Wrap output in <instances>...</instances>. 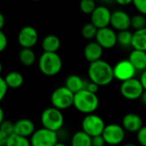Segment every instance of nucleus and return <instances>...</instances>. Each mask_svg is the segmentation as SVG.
<instances>
[{
	"instance_id": "nucleus-30",
	"label": "nucleus",
	"mask_w": 146,
	"mask_h": 146,
	"mask_svg": "<svg viewBox=\"0 0 146 146\" xmlns=\"http://www.w3.org/2000/svg\"><path fill=\"white\" fill-rule=\"evenodd\" d=\"M97 4L93 0H82L80 3V10L86 15H92L97 8Z\"/></svg>"
},
{
	"instance_id": "nucleus-10",
	"label": "nucleus",
	"mask_w": 146,
	"mask_h": 146,
	"mask_svg": "<svg viewBox=\"0 0 146 146\" xmlns=\"http://www.w3.org/2000/svg\"><path fill=\"white\" fill-rule=\"evenodd\" d=\"M38 40L37 30L32 26L23 27L18 33L17 42L22 49H32Z\"/></svg>"
},
{
	"instance_id": "nucleus-43",
	"label": "nucleus",
	"mask_w": 146,
	"mask_h": 146,
	"mask_svg": "<svg viewBox=\"0 0 146 146\" xmlns=\"http://www.w3.org/2000/svg\"><path fill=\"white\" fill-rule=\"evenodd\" d=\"M124 146H137L135 144H133V143H127L126 145Z\"/></svg>"
},
{
	"instance_id": "nucleus-2",
	"label": "nucleus",
	"mask_w": 146,
	"mask_h": 146,
	"mask_svg": "<svg viewBox=\"0 0 146 146\" xmlns=\"http://www.w3.org/2000/svg\"><path fill=\"white\" fill-rule=\"evenodd\" d=\"M99 106V99L97 94L92 93L87 90L74 94V107L80 113L87 115L93 114Z\"/></svg>"
},
{
	"instance_id": "nucleus-37",
	"label": "nucleus",
	"mask_w": 146,
	"mask_h": 146,
	"mask_svg": "<svg viewBox=\"0 0 146 146\" xmlns=\"http://www.w3.org/2000/svg\"><path fill=\"white\" fill-rule=\"evenodd\" d=\"M139 80H140L145 91H146V70L142 72V74L140 75V78H139Z\"/></svg>"
},
{
	"instance_id": "nucleus-17",
	"label": "nucleus",
	"mask_w": 146,
	"mask_h": 146,
	"mask_svg": "<svg viewBox=\"0 0 146 146\" xmlns=\"http://www.w3.org/2000/svg\"><path fill=\"white\" fill-rule=\"evenodd\" d=\"M104 53V49L96 41L89 42L84 49V56L89 63L101 60Z\"/></svg>"
},
{
	"instance_id": "nucleus-11",
	"label": "nucleus",
	"mask_w": 146,
	"mask_h": 146,
	"mask_svg": "<svg viewBox=\"0 0 146 146\" xmlns=\"http://www.w3.org/2000/svg\"><path fill=\"white\" fill-rule=\"evenodd\" d=\"M113 70L115 79L121 82L135 78V74L137 72L128 59H123L119 61L113 67Z\"/></svg>"
},
{
	"instance_id": "nucleus-42",
	"label": "nucleus",
	"mask_w": 146,
	"mask_h": 146,
	"mask_svg": "<svg viewBox=\"0 0 146 146\" xmlns=\"http://www.w3.org/2000/svg\"><path fill=\"white\" fill-rule=\"evenodd\" d=\"M55 146H67V145H65L64 143H62V142H58V143H57V144H56V145Z\"/></svg>"
},
{
	"instance_id": "nucleus-22",
	"label": "nucleus",
	"mask_w": 146,
	"mask_h": 146,
	"mask_svg": "<svg viewBox=\"0 0 146 146\" xmlns=\"http://www.w3.org/2000/svg\"><path fill=\"white\" fill-rule=\"evenodd\" d=\"M8 86L12 89H17L21 87L24 82V78L22 74L17 71H11L8 73L3 77Z\"/></svg>"
},
{
	"instance_id": "nucleus-15",
	"label": "nucleus",
	"mask_w": 146,
	"mask_h": 146,
	"mask_svg": "<svg viewBox=\"0 0 146 146\" xmlns=\"http://www.w3.org/2000/svg\"><path fill=\"white\" fill-rule=\"evenodd\" d=\"M121 126L128 133H138L143 127L142 118L135 113H128L122 118Z\"/></svg>"
},
{
	"instance_id": "nucleus-24",
	"label": "nucleus",
	"mask_w": 146,
	"mask_h": 146,
	"mask_svg": "<svg viewBox=\"0 0 146 146\" xmlns=\"http://www.w3.org/2000/svg\"><path fill=\"white\" fill-rule=\"evenodd\" d=\"M14 133V123L9 121L0 123V146H5L8 139Z\"/></svg>"
},
{
	"instance_id": "nucleus-19",
	"label": "nucleus",
	"mask_w": 146,
	"mask_h": 146,
	"mask_svg": "<svg viewBox=\"0 0 146 146\" xmlns=\"http://www.w3.org/2000/svg\"><path fill=\"white\" fill-rule=\"evenodd\" d=\"M86 81H85L80 76L77 74H70L65 80V86L71 91L74 94H76L82 90H85Z\"/></svg>"
},
{
	"instance_id": "nucleus-12",
	"label": "nucleus",
	"mask_w": 146,
	"mask_h": 146,
	"mask_svg": "<svg viewBox=\"0 0 146 146\" xmlns=\"http://www.w3.org/2000/svg\"><path fill=\"white\" fill-rule=\"evenodd\" d=\"M112 12L105 5H98L91 15V22L98 28L102 29L110 25Z\"/></svg>"
},
{
	"instance_id": "nucleus-4",
	"label": "nucleus",
	"mask_w": 146,
	"mask_h": 146,
	"mask_svg": "<svg viewBox=\"0 0 146 146\" xmlns=\"http://www.w3.org/2000/svg\"><path fill=\"white\" fill-rule=\"evenodd\" d=\"M40 121L43 127L57 133L63 127L64 116L62 110H59L54 107H49L42 112Z\"/></svg>"
},
{
	"instance_id": "nucleus-26",
	"label": "nucleus",
	"mask_w": 146,
	"mask_h": 146,
	"mask_svg": "<svg viewBox=\"0 0 146 146\" xmlns=\"http://www.w3.org/2000/svg\"><path fill=\"white\" fill-rule=\"evenodd\" d=\"M133 33L130 32L129 30L121 31L117 33V43L121 46L124 48L132 47L133 43Z\"/></svg>"
},
{
	"instance_id": "nucleus-31",
	"label": "nucleus",
	"mask_w": 146,
	"mask_h": 146,
	"mask_svg": "<svg viewBox=\"0 0 146 146\" xmlns=\"http://www.w3.org/2000/svg\"><path fill=\"white\" fill-rule=\"evenodd\" d=\"M133 4L139 14L146 15V0H133Z\"/></svg>"
},
{
	"instance_id": "nucleus-9",
	"label": "nucleus",
	"mask_w": 146,
	"mask_h": 146,
	"mask_svg": "<svg viewBox=\"0 0 146 146\" xmlns=\"http://www.w3.org/2000/svg\"><path fill=\"white\" fill-rule=\"evenodd\" d=\"M102 136L104 137L107 145L119 146L125 139L126 131L122 126L111 123L106 125Z\"/></svg>"
},
{
	"instance_id": "nucleus-5",
	"label": "nucleus",
	"mask_w": 146,
	"mask_h": 146,
	"mask_svg": "<svg viewBox=\"0 0 146 146\" xmlns=\"http://www.w3.org/2000/svg\"><path fill=\"white\" fill-rule=\"evenodd\" d=\"M74 94L65 86L55 89L50 96L52 107L59 110H67L71 106H74Z\"/></svg>"
},
{
	"instance_id": "nucleus-44",
	"label": "nucleus",
	"mask_w": 146,
	"mask_h": 146,
	"mask_svg": "<svg viewBox=\"0 0 146 146\" xmlns=\"http://www.w3.org/2000/svg\"><path fill=\"white\" fill-rule=\"evenodd\" d=\"M107 146H117V145H107Z\"/></svg>"
},
{
	"instance_id": "nucleus-13",
	"label": "nucleus",
	"mask_w": 146,
	"mask_h": 146,
	"mask_svg": "<svg viewBox=\"0 0 146 146\" xmlns=\"http://www.w3.org/2000/svg\"><path fill=\"white\" fill-rule=\"evenodd\" d=\"M95 39L96 42L99 44L103 49H112L118 44L117 33L113 28L110 27L98 29Z\"/></svg>"
},
{
	"instance_id": "nucleus-25",
	"label": "nucleus",
	"mask_w": 146,
	"mask_h": 146,
	"mask_svg": "<svg viewBox=\"0 0 146 146\" xmlns=\"http://www.w3.org/2000/svg\"><path fill=\"white\" fill-rule=\"evenodd\" d=\"M19 60L25 66H32L36 61L35 52L32 49H21L19 52Z\"/></svg>"
},
{
	"instance_id": "nucleus-21",
	"label": "nucleus",
	"mask_w": 146,
	"mask_h": 146,
	"mask_svg": "<svg viewBox=\"0 0 146 146\" xmlns=\"http://www.w3.org/2000/svg\"><path fill=\"white\" fill-rule=\"evenodd\" d=\"M132 47L133 50L146 52V27L133 32Z\"/></svg>"
},
{
	"instance_id": "nucleus-36",
	"label": "nucleus",
	"mask_w": 146,
	"mask_h": 146,
	"mask_svg": "<svg viewBox=\"0 0 146 146\" xmlns=\"http://www.w3.org/2000/svg\"><path fill=\"white\" fill-rule=\"evenodd\" d=\"M106 142L102 135L92 138V146H105Z\"/></svg>"
},
{
	"instance_id": "nucleus-16",
	"label": "nucleus",
	"mask_w": 146,
	"mask_h": 146,
	"mask_svg": "<svg viewBox=\"0 0 146 146\" xmlns=\"http://www.w3.org/2000/svg\"><path fill=\"white\" fill-rule=\"evenodd\" d=\"M14 130L15 134L27 139L29 137L31 138L36 131L34 123L31 120L26 118L16 121L14 123Z\"/></svg>"
},
{
	"instance_id": "nucleus-7",
	"label": "nucleus",
	"mask_w": 146,
	"mask_h": 146,
	"mask_svg": "<svg viewBox=\"0 0 146 146\" xmlns=\"http://www.w3.org/2000/svg\"><path fill=\"white\" fill-rule=\"evenodd\" d=\"M145 89L139 79H131L127 81L121 82L120 86V92L121 96L127 100L140 99Z\"/></svg>"
},
{
	"instance_id": "nucleus-34",
	"label": "nucleus",
	"mask_w": 146,
	"mask_h": 146,
	"mask_svg": "<svg viewBox=\"0 0 146 146\" xmlns=\"http://www.w3.org/2000/svg\"><path fill=\"white\" fill-rule=\"evenodd\" d=\"M8 45V38L6 34L0 30V51H3Z\"/></svg>"
},
{
	"instance_id": "nucleus-35",
	"label": "nucleus",
	"mask_w": 146,
	"mask_h": 146,
	"mask_svg": "<svg viewBox=\"0 0 146 146\" xmlns=\"http://www.w3.org/2000/svg\"><path fill=\"white\" fill-rule=\"evenodd\" d=\"M98 88H99V86H98L97 84L90 81V82H86V90H87L88 92H92V93H94V94H97V92H98Z\"/></svg>"
},
{
	"instance_id": "nucleus-6",
	"label": "nucleus",
	"mask_w": 146,
	"mask_h": 146,
	"mask_svg": "<svg viewBox=\"0 0 146 146\" xmlns=\"http://www.w3.org/2000/svg\"><path fill=\"white\" fill-rule=\"evenodd\" d=\"M105 127L106 125L103 118L95 114L86 115L81 121L82 131L92 138L102 135Z\"/></svg>"
},
{
	"instance_id": "nucleus-32",
	"label": "nucleus",
	"mask_w": 146,
	"mask_h": 146,
	"mask_svg": "<svg viewBox=\"0 0 146 146\" xmlns=\"http://www.w3.org/2000/svg\"><path fill=\"white\" fill-rule=\"evenodd\" d=\"M137 140L141 146H146V126L137 133Z\"/></svg>"
},
{
	"instance_id": "nucleus-27",
	"label": "nucleus",
	"mask_w": 146,
	"mask_h": 146,
	"mask_svg": "<svg viewBox=\"0 0 146 146\" xmlns=\"http://www.w3.org/2000/svg\"><path fill=\"white\" fill-rule=\"evenodd\" d=\"M5 146H31V142L29 139L14 133L8 139Z\"/></svg>"
},
{
	"instance_id": "nucleus-8",
	"label": "nucleus",
	"mask_w": 146,
	"mask_h": 146,
	"mask_svg": "<svg viewBox=\"0 0 146 146\" xmlns=\"http://www.w3.org/2000/svg\"><path fill=\"white\" fill-rule=\"evenodd\" d=\"M30 142L31 146H55L59 141L57 133L41 127L34 132Z\"/></svg>"
},
{
	"instance_id": "nucleus-23",
	"label": "nucleus",
	"mask_w": 146,
	"mask_h": 146,
	"mask_svg": "<svg viewBox=\"0 0 146 146\" xmlns=\"http://www.w3.org/2000/svg\"><path fill=\"white\" fill-rule=\"evenodd\" d=\"M71 146H92V138L82 130L78 131L71 138Z\"/></svg>"
},
{
	"instance_id": "nucleus-29",
	"label": "nucleus",
	"mask_w": 146,
	"mask_h": 146,
	"mask_svg": "<svg viewBox=\"0 0 146 146\" xmlns=\"http://www.w3.org/2000/svg\"><path fill=\"white\" fill-rule=\"evenodd\" d=\"M131 27H133L135 31L141 30L146 27V17L141 14H137L132 17L131 21Z\"/></svg>"
},
{
	"instance_id": "nucleus-20",
	"label": "nucleus",
	"mask_w": 146,
	"mask_h": 146,
	"mask_svg": "<svg viewBox=\"0 0 146 146\" xmlns=\"http://www.w3.org/2000/svg\"><path fill=\"white\" fill-rule=\"evenodd\" d=\"M61 47V40L55 34H48L42 40V49L44 52L57 53Z\"/></svg>"
},
{
	"instance_id": "nucleus-41",
	"label": "nucleus",
	"mask_w": 146,
	"mask_h": 146,
	"mask_svg": "<svg viewBox=\"0 0 146 146\" xmlns=\"http://www.w3.org/2000/svg\"><path fill=\"white\" fill-rule=\"evenodd\" d=\"M140 100H141V102L143 103V104L146 105V91L144 92V93H143V95H142V97H141Z\"/></svg>"
},
{
	"instance_id": "nucleus-18",
	"label": "nucleus",
	"mask_w": 146,
	"mask_h": 146,
	"mask_svg": "<svg viewBox=\"0 0 146 146\" xmlns=\"http://www.w3.org/2000/svg\"><path fill=\"white\" fill-rule=\"evenodd\" d=\"M128 60L134 67L136 71L144 72L146 70V52L138 50H133L130 52Z\"/></svg>"
},
{
	"instance_id": "nucleus-33",
	"label": "nucleus",
	"mask_w": 146,
	"mask_h": 146,
	"mask_svg": "<svg viewBox=\"0 0 146 146\" xmlns=\"http://www.w3.org/2000/svg\"><path fill=\"white\" fill-rule=\"evenodd\" d=\"M9 86L7 85V83L5 82L3 77L0 78V100H3L4 98V97L6 96L8 90H9Z\"/></svg>"
},
{
	"instance_id": "nucleus-38",
	"label": "nucleus",
	"mask_w": 146,
	"mask_h": 146,
	"mask_svg": "<svg viewBox=\"0 0 146 146\" xmlns=\"http://www.w3.org/2000/svg\"><path fill=\"white\" fill-rule=\"evenodd\" d=\"M115 3L121 6H127L128 4L133 3V1H131V0H116Z\"/></svg>"
},
{
	"instance_id": "nucleus-14",
	"label": "nucleus",
	"mask_w": 146,
	"mask_h": 146,
	"mask_svg": "<svg viewBox=\"0 0 146 146\" xmlns=\"http://www.w3.org/2000/svg\"><path fill=\"white\" fill-rule=\"evenodd\" d=\"M132 17L124 10L117 9L112 12L110 26L114 30L118 32L129 30L131 27Z\"/></svg>"
},
{
	"instance_id": "nucleus-28",
	"label": "nucleus",
	"mask_w": 146,
	"mask_h": 146,
	"mask_svg": "<svg viewBox=\"0 0 146 146\" xmlns=\"http://www.w3.org/2000/svg\"><path fill=\"white\" fill-rule=\"evenodd\" d=\"M98 31V29L92 22H89V23L85 24V25L82 27L81 34H82V36H83L86 39L91 40V39L96 38Z\"/></svg>"
},
{
	"instance_id": "nucleus-39",
	"label": "nucleus",
	"mask_w": 146,
	"mask_h": 146,
	"mask_svg": "<svg viewBox=\"0 0 146 146\" xmlns=\"http://www.w3.org/2000/svg\"><path fill=\"white\" fill-rule=\"evenodd\" d=\"M4 24H5V18L3 16V15L2 13H0V29L1 30L4 27Z\"/></svg>"
},
{
	"instance_id": "nucleus-1",
	"label": "nucleus",
	"mask_w": 146,
	"mask_h": 146,
	"mask_svg": "<svg viewBox=\"0 0 146 146\" xmlns=\"http://www.w3.org/2000/svg\"><path fill=\"white\" fill-rule=\"evenodd\" d=\"M88 76L90 81L99 86H108L115 79L113 67L108 62L102 59L89 64Z\"/></svg>"
},
{
	"instance_id": "nucleus-40",
	"label": "nucleus",
	"mask_w": 146,
	"mask_h": 146,
	"mask_svg": "<svg viewBox=\"0 0 146 146\" xmlns=\"http://www.w3.org/2000/svg\"><path fill=\"white\" fill-rule=\"evenodd\" d=\"M4 121V113H3V110L1 108L0 109V123Z\"/></svg>"
},
{
	"instance_id": "nucleus-3",
	"label": "nucleus",
	"mask_w": 146,
	"mask_h": 146,
	"mask_svg": "<svg viewBox=\"0 0 146 146\" xmlns=\"http://www.w3.org/2000/svg\"><path fill=\"white\" fill-rule=\"evenodd\" d=\"M38 66L40 72L46 76H55L62 68V60L57 53L43 52L38 58Z\"/></svg>"
}]
</instances>
